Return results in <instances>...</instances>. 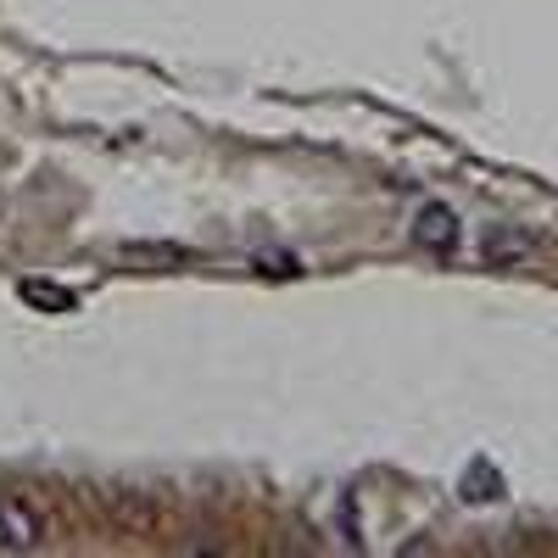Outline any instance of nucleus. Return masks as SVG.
Masks as SVG:
<instances>
[{
  "label": "nucleus",
  "mask_w": 558,
  "mask_h": 558,
  "mask_svg": "<svg viewBox=\"0 0 558 558\" xmlns=\"http://www.w3.org/2000/svg\"><path fill=\"white\" fill-rule=\"evenodd\" d=\"M45 542V520L39 508H28L23 497L0 492V553H34Z\"/></svg>",
  "instance_id": "1"
},
{
  "label": "nucleus",
  "mask_w": 558,
  "mask_h": 558,
  "mask_svg": "<svg viewBox=\"0 0 558 558\" xmlns=\"http://www.w3.org/2000/svg\"><path fill=\"white\" fill-rule=\"evenodd\" d=\"M413 241L425 246V252H436V257L458 252V213L447 202H425V207H418V218H413Z\"/></svg>",
  "instance_id": "2"
},
{
  "label": "nucleus",
  "mask_w": 558,
  "mask_h": 558,
  "mask_svg": "<svg viewBox=\"0 0 558 558\" xmlns=\"http://www.w3.org/2000/svg\"><path fill=\"white\" fill-rule=\"evenodd\" d=\"M17 296H23L28 307H39V313H73V307H78V296H73L68 286H51V279H23Z\"/></svg>",
  "instance_id": "3"
},
{
  "label": "nucleus",
  "mask_w": 558,
  "mask_h": 558,
  "mask_svg": "<svg viewBox=\"0 0 558 558\" xmlns=\"http://www.w3.org/2000/svg\"><path fill=\"white\" fill-rule=\"evenodd\" d=\"M525 252H531V241H508V235H492V241H486V257H492V263H502V257H525Z\"/></svg>",
  "instance_id": "4"
},
{
  "label": "nucleus",
  "mask_w": 558,
  "mask_h": 558,
  "mask_svg": "<svg viewBox=\"0 0 558 558\" xmlns=\"http://www.w3.org/2000/svg\"><path fill=\"white\" fill-rule=\"evenodd\" d=\"M257 274H263V279H274V274H279V279H296L302 268H296V257H257Z\"/></svg>",
  "instance_id": "5"
}]
</instances>
